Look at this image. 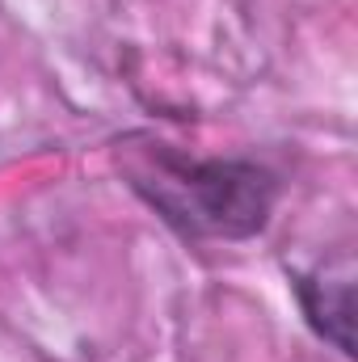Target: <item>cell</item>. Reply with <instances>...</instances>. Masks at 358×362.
<instances>
[{"instance_id": "1", "label": "cell", "mask_w": 358, "mask_h": 362, "mask_svg": "<svg viewBox=\"0 0 358 362\" xmlns=\"http://www.w3.org/2000/svg\"><path fill=\"white\" fill-rule=\"evenodd\" d=\"M118 144L131 194L161 215L181 240H253L278 206L282 181L274 169L245 156H185L152 135Z\"/></svg>"}, {"instance_id": "2", "label": "cell", "mask_w": 358, "mask_h": 362, "mask_svg": "<svg viewBox=\"0 0 358 362\" xmlns=\"http://www.w3.org/2000/svg\"><path fill=\"white\" fill-rule=\"evenodd\" d=\"M291 291L308 329L333 346L342 358H354V278L329 270H291Z\"/></svg>"}]
</instances>
